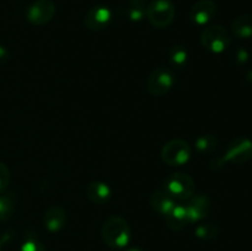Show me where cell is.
Returning <instances> with one entry per match:
<instances>
[{
	"mask_svg": "<svg viewBox=\"0 0 252 251\" xmlns=\"http://www.w3.org/2000/svg\"><path fill=\"white\" fill-rule=\"evenodd\" d=\"M101 236L107 246L112 249H122L128 245L132 236L129 224L122 217L112 216L106 219L101 229Z\"/></svg>",
	"mask_w": 252,
	"mask_h": 251,
	"instance_id": "cell-1",
	"label": "cell"
},
{
	"mask_svg": "<svg viewBox=\"0 0 252 251\" xmlns=\"http://www.w3.org/2000/svg\"><path fill=\"white\" fill-rule=\"evenodd\" d=\"M164 189L174 199L186 201L193 196L196 185H194V180L189 174L175 172L165 180Z\"/></svg>",
	"mask_w": 252,
	"mask_h": 251,
	"instance_id": "cell-2",
	"label": "cell"
},
{
	"mask_svg": "<svg viewBox=\"0 0 252 251\" xmlns=\"http://www.w3.org/2000/svg\"><path fill=\"white\" fill-rule=\"evenodd\" d=\"M145 16L155 29H166L175 17V5L171 0H153L145 7Z\"/></svg>",
	"mask_w": 252,
	"mask_h": 251,
	"instance_id": "cell-3",
	"label": "cell"
},
{
	"mask_svg": "<svg viewBox=\"0 0 252 251\" xmlns=\"http://www.w3.org/2000/svg\"><path fill=\"white\" fill-rule=\"evenodd\" d=\"M202 46L212 53H221L231 43V36L221 25H209L201 34Z\"/></svg>",
	"mask_w": 252,
	"mask_h": 251,
	"instance_id": "cell-4",
	"label": "cell"
},
{
	"mask_svg": "<svg viewBox=\"0 0 252 251\" xmlns=\"http://www.w3.org/2000/svg\"><path fill=\"white\" fill-rule=\"evenodd\" d=\"M191 147L182 139H172L162 147L161 159L170 166H181L191 157Z\"/></svg>",
	"mask_w": 252,
	"mask_h": 251,
	"instance_id": "cell-5",
	"label": "cell"
},
{
	"mask_svg": "<svg viewBox=\"0 0 252 251\" xmlns=\"http://www.w3.org/2000/svg\"><path fill=\"white\" fill-rule=\"evenodd\" d=\"M174 75L165 66H158L152 71L147 80V90L152 96H164L174 86Z\"/></svg>",
	"mask_w": 252,
	"mask_h": 251,
	"instance_id": "cell-6",
	"label": "cell"
},
{
	"mask_svg": "<svg viewBox=\"0 0 252 251\" xmlns=\"http://www.w3.org/2000/svg\"><path fill=\"white\" fill-rule=\"evenodd\" d=\"M252 159V140L245 137H238L228 144L224 154V162L243 165Z\"/></svg>",
	"mask_w": 252,
	"mask_h": 251,
	"instance_id": "cell-7",
	"label": "cell"
},
{
	"mask_svg": "<svg viewBox=\"0 0 252 251\" xmlns=\"http://www.w3.org/2000/svg\"><path fill=\"white\" fill-rule=\"evenodd\" d=\"M57 7L53 0H36L27 7L26 17L30 24L42 26L53 19Z\"/></svg>",
	"mask_w": 252,
	"mask_h": 251,
	"instance_id": "cell-8",
	"label": "cell"
},
{
	"mask_svg": "<svg viewBox=\"0 0 252 251\" xmlns=\"http://www.w3.org/2000/svg\"><path fill=\"white\" fill-rule=\"evenodd\" d=\"M111 20H112V11L105 5H96L86 12L84 24L90 31L98 32L105 30L110 25Z\"/></svg>",
	"mask_w": 252,
	"mask_h": 251,
	"instance_id": "cell-9",
	"label": "cell"
},
{
	"mask_svg": "<svg viewBox=\"0 0 252 251\" xmlns=\"http://www.w3.org/2000/svg\"><path fill=\"white\" fill-rule=\"evenodd\" d=\"M218 7L213 0H198L189 11V19L193 24L203 26L209 24L217 15Z\"/></svg>",
	"mask_w": 252,
	"mask_h": 251,
	"instance_id": "cell-10",
	"label": "cell"
},
{
	"mask_svg": "<svg viewBox=\"0 0 252 251\" xmlns=\"http://www.w3.org/2000/svg\"><path fill=\"white\" fill-rule=\"evenodd\" d=\"M186 207L189 223H197L206 218L211 212V201L206 194L192 196Z\"/></svg>",
	"mask_w": 252,
	"mask_h": 251,
	"instance_id": "cell-11",
	"label": "cell"
},
{
	"mask_svg": "<svg viewBox=\"0 0 252 251\" xmlns=\"http://www.w3.org/2000/svg\"><path fill=\"white\" fill-rule=\"evenodd\" d=\"M66 223V212L62 206H51L43 216V224L47 230L57 233L62 230Z\"/></svg>",
	"mask_w": 252,
	"mask_h": 251,
	"instance_id": "cell-12",
	"label": "cell"
},
{
	"mask_svg": "<svg viewBox=\"0 0 252 251\" xmlns=\"http://www.w3.org/2000/svg\"><path fill=\"white\" fill-rule=\"evenodd\" d=\"M112 196V191L107 184L101 181H93L86 187V197L94 204L107 203Z\"/></svg>",
	"mask_w": 252,
	"mask_h": 251,
	"instance_id": "cell-13",
	"label": "cell"
},
{
	"mask_svg": "<svg viewBox=\"0 0 252 251\" xmlns=\"http://www.w3.org/2000/svg\"><path fill=\"white\" fill-rule=\"evenodd\" d=\"M149 201L152 208L159 214H162L164 217L176 206L175 199L165 189H158V191L153 192L150 194Z\"/></svg>",
	"mask_w": 252,
	"mask_h": 251,
	"instance_id": "cell-14",
	"label": "cell"
},
{
	"mask_svg": "<svg viewBox=\"0 0 252 251\" xmlns=\"http://www.w3.org/2000/svg\"><path fill=\"white\" fill-rule=\"evenodd\" d=\"M167 228L174 231H180L189 224L187 218L186 207L185 206H175L169 213L165 216Z\"/></svg>",
	"mask_w": 252,
	"mask_h": 251,
	"instance_id": "cell-15",
	"label": "cell"
},
{
	"mask_svg": "<svg viewBox=\"0 0 252 251\" xmlns=\"http://www.w3.org/2000/svg\"><path fill=\"white\" fill-rule=\"evenodd\" d=\"M231 30L238 38L252 37V14H243L236 17L231 24Z\"/></svg>",
	"mask_w": 252,
	"mask_h": 251,
	"instance_id": "cell-16",
	"label": "cell"
},
{
	"mask_svg": "<svg viewBox=\"0 0 252 251\" xmlns=\"http://www.w3.org/2000/svg\"><path fill=\"white\" fill-rule=\"evenodd\" d=\"M17 204V196L15 192L0 193V221H6L14 214Z\"/></svg>",
	"mask_w": 252,
	"mask_h": 251,
	"instance_id": "cell-17",
	"label": "cell"
},
{
	"mask_svg": "<svg viewBox=\"0 0 252 251\" xmlns=\"http://www.w3.org/2000/svg\"><path fill=\"white\" fill-rule=\"evenodd\" d=\"M218 148V139L212 134H204L197 138L196 140V149L199 154L208 155L216 152Z\"/></svg>",
	"mask_w": 252,
	"mask_h": 251,
	"instance_id": "cell-18",
	"label": "cell"
},
{
	"mask_svg": "<svg viewBox=\"0 0 252 251\" xmlns=\"http://www.w3.org/2000/svg\"><path fill=\"white\" fill-rule=\"evenodd\" d=\"M169 59L170 63L177 68H182L186 65L187 59H189V53L186 48L181 44H174L169 51Z\"/></svg>",
	"mask_w": 252,
	"mask_h": 251,
	"instance_id": "cell-19",
	"label": "cell"
},
{
	"mask_svg": "<svg viewBox=\"0 0 252 251\" xmlns=\"http://www.w3.org/2000/svg\"><path fill=\"white\" fill-rule=\"evenodd\" d=\"M196 236L201 240H214V239L218 238L219 235V228L218 225L213 223H203L199 224L196 228V231H194Z\"/></svg>",
	"mask_w": 252,
	"mask_h": 251,
	"instance_id": "cell-20",
	"label": "cell"
},
{
	"mask_svg": "<svg viewBox=\"0 0 252 251\" xmlns=\"http://www.w3.org/2000/svg\"><path fill=\"white\" fill-rule=\"evenodd\" d=\"M249 57H250L249 56V52L244 48H239V47L238 48H234L230 54L231 62L234 64H236V65H243V64H245L249 61Z\"/></svg>",
	"mask_w": 252,
	"mask_h": 251,
	"instance_id": "cell-21",
	"label": "cell"
},
{
	"mask_svg": "<svg viewBox=\"0 0 252 251\" xmlns=\"http://www.w3.org/2000/svg\"><path fill=\"white\" fill-rule=\"evenodd\" d=\"M126 15H127V17L130 21L139 22L145 17V7L130 6L129 5V7L126 10Z\"/></svg>",
	"mask_w": 252,
	"mask_h": 251,
	"instance_id": "cell-22",
	"label": "cell"
},
{
	"mask_svg": "<svg viewBox=\"0 0 252 251\" xmlns=\"http://www.w3.org/2000/svg\"><path fill=\"white\" fill-rule=\"evenodd\" d=\"M21 251H47V250L41 241H38L37 239L30 238L27 239V240H25V243L22 244Z\"/></svg>",
	"mask_w": 252,
	"mask_h": 251,
	"instance_id": "cell-23",
	"label": "cell"
},
{
	"mask_svg": "<svg viewBox=\"0 0 252 251\" xmlns=\"http://www.w3.org/2000/svg\"><path fill=\"white\" fill-rule=\"evenodd\" d=\"M10 182V170L4 162L0 161V193L5 192Z\"/></svg>",
	"mask_w": 252,
	"mask_h": 251,
	"instance_id": "cell-24",
	"label": "cell"
},
{
	"mask_svg": "<svg viewBox=\"0 0 252 251\" xmlns=\"http://www.w3.org/2000/svg\"><path fill=\"white\" fill-rule=\"evenodd\" d=\"M7 59H9V52L6 51L5 47L0 46V63H6Z\"/></svg>",
	"mask_w": 252,
	"mask_h": 251,
	"instance_id": "cell-25",
	"label": "cell"
},
{
	"mask_svg": "<svg viewBox=\"0 0 252 251\" xmlns=\"http://www.w3.org/2000/svg\"><path fill=\"white\" fill-rule=\"evenodd\" d=\"M127 1L130 6L145 7V5H147V0H127Z\"/></svg>",
	"mask_w": 252,
	"mask_h": 251,
	"instance_id": "cell-26",
	"label": "cell"
},
{
	"mask_svg": "<svg viewBox=\"0 0 252 251\" xmlns=\"http://www.w3.org/2000/svg\"><path fill=\"white\" fill-rule=\"evenodd\" d=\"M127 251H144V250H142L140 248H130L129 250H127Z\"/></svg>",
	"mask_w": 252,
	"mask_h": 251,
	"instance_id": "cell-27",
	"label": "cell"
},
{
	"mask_svg": "<svg viewBox=\"0 0 252 251\" xmlns=\"http://www.w3.org/2000/svg\"><path fill=\"white\" fill-rule=\"evenodd\" d=\"M248 79L249 80H252V71H249L248 73Z\"/></svg>",
	"mask_w": 252,
	"mask_h": 251,
	"instance_id": "cell-28",
	"label": "cell"
}]
</instances>
